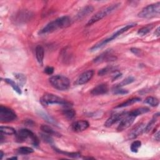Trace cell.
I'll list each match as a JSON object with an SVG mask.
<instances>
[{"mask_svg": "<svg viewBox=\"0 0 160 160\" xmlns=\"http://www.w3.org/2000/svg\"><path fill=\"white\" fill-rule=\"evenodd\" d=\"M49 81L53 88L59 91L67 90L70 86L69 79L62 75L53 76L50 78Z\"/></svg>", "mask_w": 160, "mask_h": 160, "instance_id": "cell-5", "label": "cell"}, {"mask_svg": "<svg viewBox=\"0 0 160 160\" xmlns=\"http://www.w3.org/2000/svg\"><path fill=\"white\" fill-rule=\"evenodd\" d=\"M71 24V19L68 16H64L56 19L54 21L49 23L46 26H45L40 32V35H47L53 33L54 31L61 29L65 28Z\"/></svg>", "mask_w": 160, "mask_h": 160, "instance_id": "cell-1", "label": "cell"}, {"mask_svg": "<svg viewBox=\"0 0 160 160\" xmlns=\"http://www.w3.org/2000/svg\"><path fill=\"white\" fill-rule=\"evenodd\" d=\"M136 26V23H133V24H130L128 25H126V26L121 28L120 29L118 30L117 31H116V33H115L113 35H112L110 38H108L105 40H102L101 42L94 45L91 48V51H97L102 48H103V46H105L107 43H110V41H111L112 40L116 39L117 37H118L119 35H121V34L124 33L125 31H128V29H131L133 27H135Z\"/></svg>", "mask_w": 160, "mask_h": 160, "instance_id": "cell-4", "label": "cell"}, {"mask_svg": "<svg viewBox=\"0 0 160 160\" xmlns=\"http://www.w3.org/2000/svg\"><path fill=\"white\" fill-rule=\"evenodd\" d=\"M159 117V113H157V114H155V115L153 116V118L151 119V120H150V121L149 122V123H148V124L145 126V128L144 132H145V133H149V132L153 128V127H154V126L155 125V123L157 122V121H158Z\"/></svg>", "mask_w": 160, "mask_h": 160, "instance_id": "cell-18", "label": "cell"}, {"mask_svg": "<svg viewBox=\"0 0 160 160\" xmlns=\"http://www.w3.org/2000/svg\"><path fill=\"white\" fill-rule=\"evenodd\" d=\"M113 93L114 94H118V95H122V94H126L128 93V91L122 88L121 87H117L115 86V88L113 90Z\"/></svg>", "mask_w": 160, "mask_h": 160, "instance_id": "cell-30", "label": "cell"}, {"mask_svg": "<svg viewBox=\"0 0 160 160\" xmlns=\"http://www.w3.org/2000/svg\"><path fill=\"white\" fill-rule=\"evenodd\" d=\"M16 119V113L10 108L1 106H0V121L8 123Z\"/></svg>", "mask_w": 160, "mask_h": 160, "instance_id": "cell-8", "label": "cell"}, {"mask_svg": "<svg viewBox=\"0 0 160 160\" xmlns=\"http://www.w3.org/2000/svg\"><path fill=\"white\" fill-rule=\"evenodd\" d=\"M141 146V142L140 141H135L132 143L131 145V151L133 153H137L139 148Z\"/></svg>", "mask_w": 160, "mask_h": 160, "instance_id": "cell-32", "label": "cell"}, {"mask_svg": "<svg viewBox=\"0 0 160 160\" xmlns=\"http://www.w3.org/2000/svg\"><path fill=\"white\" fill-rule=\"evenodd\" d=\"M131 51L136 56H140L141 54V51L140 50H138L137 48H132Z\"/></svg>", "mask_w": 160, "mask_h": 160, "instance_id": "cell-37", "label": "cell"}, {"mask_svg": "<svg viewBox=\"0 0 160 160\" xmlns=\"http://www.w3.org/2000/svg\"><path fill=\"white\" fill-rule=\"evenodd\" d=\"M36 57L38 62L42 65L45 56V50L42 46L38 45L36 48Z\"/></svg>", "mask_w": 160, "mask_h": 160, "instance_id": "cell-17", "label": "cell"}, {"mask_svg": "<svg viewBox=\"0 0 160 160\" xmlns=\"http://www.w3.org/2000/svg\"><path fill=\"white\" fill-rule=\"evenodd\" d=\"M112 68L111 67H106L105 68H103L101 70L99 71L98 72V75L100 76H103L105 75H106L108 74L109 72L111 71V70H112Z\"/></svg>", "mask_w": 160, "mask_h": 160, "instance_id": "cell-35", "label": "cell"}, {"mask_svg": "<svg viewBox=\"0 0 160 160\" xmlns=\"http://www.w3.org/2000/svg\"><path fill=\"white\" fill-rule=\"evenodd\" d=\"M17 157H12V158H8V159H17Z\"/></svg>", "mask_w": 160, "mask_h": 160, "instance_id": "cell-42", "label": "cell"}, {"mask_svg": "<svg viewBox=\"0 0 160 160\" xmlns=\"http://www.w3.org/2000/svg\"><path fill=\"white\" fill-rule=\"evenodd\" d=\"M121 74L119 73H115V75L113 76V81H115L116 80V79H118V78L121 77Z\"/></svg>", "mask_w": 160, "mask_h": 160, "instance_id": "cell-38", "label": "cell"}, {"mask_svg": "<svg viewBox=\"0 0 160 160\" xmlns=\"http://www.w3.org/2000/svg\"><path fill=\"white\" fill-rule=\"evenodd\" d=\"M41 130L46 134H48L49 135H54L56 136H58L59 137L61 136V135H59L58 132H55L51 127L48 126V125H45V124H42L41 126Z\"/></svg>", "mask_w": 160, "mask_h": 160, "instance_id": "cell-19", "label": "cell"}, {"mask_svg": "<svg viewBox=\"0 0 160 160\" xmlns=\"http://www.w3.org/2000/svg\"><path fill=\"white\" fill-rule=\"evenodd\" d=\"M16 140L19 143L29 141L35 146L39 145V139L31 131L28 129H22L16 134Z\"/></svg>", "mask_w": 160, "mask_h": 160, "instance_id": "cell-3", "label": "cell"}, {"mask_svg": "<svg viewBox=\"0 0 160 160\" xmlns=\"http://www.w3.org/2000/svg\"><path fill=\"white\" fill-rule=\"evenodd\" d=\"M54 150L59 153L65 154L66 156H70V157H71V158H78L81 156V154L80 153H68V152H65V151H61V150L58 149L56 148H54Z\"/></svg>", "mask_w": 160, "mask_h": 160, "instance_id": "cell-29", "label": "cell"}, {"mask_svg": "<svg viewBox=\"0 0 160 160\" xmlns=\"http://www.w3.org/2000/svg\"><path fill=\"white\" fill-rule=\"evenodd\" d=\"M63 115L65 116L67 119H71L75 118L76 115V112L74 110L71 109V108H67L65 110H63Z\"/></svg>", "mask_w": 160, "mask_h": 160, "instance_id": "cell-24", "label": "cell"}, {"mask_svg": "<svg viewBox=\"0 0 160 160\" xmlns=\"http://www.w3.org/2000/svg\"><path fill=\"white\" fill-rule=\"evenodd\" d=\"M108 91V86L107 84L103 83L98 84L96 87H94L91 91V93L94 96H98L107 93Z\"/></svg>", "mask_w": 160, "mask_h": 160, "instance_id": "cell-13", "label": "cell"}, {"mask_svg": "<svg viewBox=\"0 0 160 160\" xmlns=\"http://www.w3.org/2000/svg\"><path fill=\"white\" fill-rule=\"evenodd\" d=\"M141 102V98H133L130 100H128L126 102H124V103L119 104L118 106H117L116 107V108H124L126 106H131L137 102Z\"/></svg>", "mask_w": 160, "mask_h": 160, "instance_id": "cell-20", "label": "cell"}, {"mask_svg": "<svg viewBox=\"0 0 160 160\" xmlns=\"http://www.w3.org/2000/svg\"><path fill=\"white\" fill-rule=\"evenodd\" d=\"M145 103L153 107H156L159 105V100L156 98L153 97H147L145 101Z\"/></svg>", "mask_w": 160, "mask_h": 160, "instance_id": "cell-25", "label": "cell"}, {"mask_svg": "<svg viewBox=\"0 0 160 160\" xmlns=\"http://www.w3.org/2000/svg\"><path fill=\"white\" fill-rule=\"evenodd\" d=\"M135 118V116L130 114V113H128L127 115L120 121L119 124L117 128L118 132H122L127 128H128L133 123Z\"/></svg>", "mask_w": 160, "mask_h": 160, "instance_id": "cell-9", "label": "cell"}, {"mask_svg": "<svg viewBox=\"0 0 160 160\" xmlns=\"http://www.w3.org/2000/svg\"><path fill=\"white\" fill-rule=\"evenodd\" d=\"M149 111H150L149 109L147 107H141V108H139L135 110L132 111L131 112H130V114L133 115L134 116H135L136 118L138 116H140L141 115L148 113Z\"/></svg>", "mask_w": 160, "mask_h": 160, "instance_id": "cell-21", "label": "cell"}, {"mask_svg": "<svg viewBox=\"0 0 160 160\" xmlns=\"http://www.w3.org/2000/svg\"><path fill=\"white\" fill-rule=\"evenodd\" d=\"M134 81H135V78L133 77H132V76H129V77L126 78V79H124V80H123L116 86L117 87H122V86L128 85V84H131V83H132Z\"/></svg>", "mask_w": 160, "mask_h": 160, "instance_id": "cell-28", "label": "cell"}, {"mask_svg": "<svg viewBox=\"0 0 160 160\" xmlns=\"http://www.w3.org/2000/svg\"><path fill=\"white\" fill-rule=\"evenodd\" d=\"M0 132L3 135H13L16 134L15 130L13 128L9 126H1L0 127Z\"/></svg>", "mask_w": 160, "mask_h": 160, "instance_id": "cell-22", "label": "cell"}, {"mask_svg": "<svg viewBox=\"0 0 160 160\" xmlns=\"http://www.w3.org/2000/svg\"><path fill=\"white\" fill-rule=\"evenodd\" d=\"M5 81L8 84H10L13 88V89L19 94H22V91H21V89L19 87V86L16 83H15L13 80H11V79H8V78H6L5 80Z\"/></svg>", "mask_w": 160, "mask_h": 160, "instance_id": "cell-23", "label": "cell"}, {"mask_svg": "<svg viewBox=\"0 0 160 160\" xmlns=\"http://www.w3.org/2000/svg\"><path fill=\"white\" fill-rule=\"evenodd\" d=\"M127 112H122L121 113H116L111 115L106 121L105 123V126L106 127H110L115 123H117L118 121H120L123 118H124L126 115Z\"/></svg>", "mask_w": 160, "mask_h": 160, "instance_id": "cell-11", "label": "cell"}, {"mask_svg": "<svg viewBox=\"0 0 160 160\" xmlns=\"http://www.w3.org/2000/svg\"><path fill=\"white\" fill-rule=\"evenodd\" d=\"M40 116H41L44 119H45L46 121H48V123H51V124H56V121L50 116H49L48 115H47L46 113H45L44 112H40Z\"/></svg>", "mask_w": 160, "mask_h": 160, "instance_id": "cell-31", "label": "cell"}, {"mask_svg": "<svg viewBox=\"0 0 160 160\" xmlns=\"http://www.w3.org/2000/svg\"><path fill=\"white\" fill-rule=\"evenodd\" d=\"M41 138H42V140L44 141H45V142H46V143H50V144H51V143H53V139L51 138V137L50 136V135H48V134H41Z\"/></svg>", "mask_w": 160, "mask_h": 160, "instance_id": "cell-34", "label": "cell"}, {"mask_svg": "<svg viewBox=\"0 0 160 160\" xmlns=\"http://www.w3.org/2000/svg\"><path fill=\"white\" fill-rule=\"evenodd\" d=\"M94 75L93 70H88L82 74H81L75 82L76 85H82L87 83L89 80H91Z\"/></svg>", "mask_w": 160, "mask_h": 160, "instance_id": "cell-10", "label": "cell"}, {"mask_svg": "<svg viewBox=\"0 0 160 160\" xmlns=\"http://www.w3.org/2000/svg\"><path fill=\"white\" fill-rule=\"evenodd\" d=\"M119 5H120L119 3H116L114 5H111L110 6L106 7L103 10L98 11L97 13H96L94 16H93L90 18V19L87 23V26H90V25L94 24V23L102 19L103 18L107 16L108 15H110L114 11H115L119 6Z\"/></svg>", "mask_w": 160, "mask_h": 160, "instance_id": "cell-6", "label": "cell"}, {"mask_svg": "<svg viewBox=\"0 0 160 160\" xmlns=\"http://www.w3.org/2000/svg\"><path fill=\"white\" fill-rule=\"evenodd\" d=\"M160 28L159 27H158L156 30H155V33H154V34H155V35L157 37H159V35H160Z\"/></svg>", "mask_w": 160, "mask_h": 160, "instance_id": "cell-39", "label": "cell"}, {"mask_svg": "<svg viewBox=\"0 0 160 160\" xmlns=\"http://www.w3.org/2000/svg\"><path fill=\"white\" fill-rule=\"evenodd\" d=\"M54 72V68L51 67H47L45 69V73H46L47 75H51Z\"/></svg>", "mask_w": 160, "mask_h": 160, "instance_id": "cell-36", "label": "cell"}, {"mask_svg": "<svg viewBox=\"0 0 160 160\" xmlns=\"http://www.w3.org/2000/svg\"><path fill=\"white\" fill-rule=\"evenodd\" d=\"M160 13V2L149 5L144 8L138 14V17L141 18H152L159 15Z\"/></svg>", "mask_w": 160, "mask_h": 160, "instance_id": "cell-7", "label": "cell"}, {"mask_svg": "<svg viewBox=\"0 0 160 160\" xmlns=\"http://www.w3.org/2000/svg\"><path fill=\"white\" fill-rule=\"evenodd\" d=\"M145 125L143 124H140L136 127H135L133 130L130 133L128 136L130 139H135L138 136L141 135L145 130Z\"/></svg>", "mask_w": 160, "mask_h": 160, "instance_id": "cell-14", "label": "cell"}, {"mask_svg": "<svg viewBox=\"0 0 160 160\" xmlns=\"http://www.w3.org/2000/svg\"><path fill=\"white\" fill-rule=\"evenodd\" d=\"M15 76L16 77V78L17 79V80L19 81V84L21 86H23V84L26 83V76L21 73H18V74H15Z\"/></svg>", "mask_w": 160, "mask_h": 160, "instance_id": "cell-33", "label": "cell"}, {"mask_svg": "<svg viewBox=\"0 0 160 160\" xmlns=\"http://www.w3.org/2000/svg\"><path fill=\"white\" fill-rule=\"evenodd\" d=\"M89 126V124L87 121L80 120L75 122L72 124V129L76 132H80L88 129Z\"/></svg>", "mask_w": 160, "mask_h": 160, "instance_id": "cell-12", "label": "cell"}, {"mask_svg": "<svg viewBox=\"0 0 160 160\" xmlns=\"http://www.w3.org/2000/svg\"><path fill=\"white\" fill-rule=\"evenodd\" d=\"M154 138H155V140H156L158 141H159V132H158L157 133L155 134Z\"/></svg>", "mask_w": 160, "mask_h": 160, "instance_id": "cell-40", "label": "cell"}, {"mask_svg": "<svg viewBox=\"0 0 160 160\" xmlns=\"http://www.w3.org/2000/svg\"><path fill=\"white\" fill-rule=\"evenodd\" d=\"M154 26L153 24H148L145 27H143L142 28L140 29L138 32V34L141 35V36H144L146 35V34H148L149 32L151 31V30L153 28Z\"/></svg>", "mask_w": 160, "mask_h": 160, "instance_id": "cell-26", "label": "cell"}, {"mask_svg": "<svg viewBox=\"0 0 160 160\" xmlns=\"http://www.w3.org/2000/svg\"><path fill=\"white\" fill-rule=\"evenodd\" d=\"M116 59V58L115 56H113L112 55H110L108 53V51H106L98 56L97 58L94 59V63H102L103 61H115Z\"/></svg>", "mask_w": 160, "mask_h": 160, "instance_id": "cell-15", "label": "cell"}, {"mask_svg": "<svg viewBox=\"0 0 160 160\" xmlns=\"http://www.w3.org/2000/svg\"><path fill=\"white\" fill-rule=\"evenodd\" d=\"M94 10V8L92 6H87L81 9L77 15V19H81L84 17L87 16L88 15L91 14Z\"/></svg>", "mask_w": 160, "mask_h": 160, "instance_id": "cell-16", "label": "cell"}, {"mask_svg": "<svg viewBox=\"0 0 160 160\" xmlns=\"http://www.w3.org/2000/svg\"><path fill=\"white\" fill-rule=\"evenodd\" d=\"M3 156H4V153L3 152V151H1V157H0V158H1V159H2Z\"/></svg>", "mask_w": 160, "mask_h": 160, "instance_id": "cell-41", "label": "cell"}, {"mask_svg": "<svg viewBox=\"0 0 160 160\" xmlns=\"http://www.w3.org/2000/svg\"><path fill=\"white\" fill-rule=\"evenodd\" d=\"M40 102L44 106H46L50 105H60L68 108L71 106V104L67 101L51 93L45 94L41 98Z\"/></svg>", "mask_w": 160, "mask_h": 160, "instance_id": "cell-2", "label": "cell"}, {"mask_svg": "<svg viewBox=\"0 0 160 160\" xmlns=\"http://www.w3.org/2000/svg\"><path fill=\"white\" fill-rule=\"evenodd\" d=\"M17 152L21 154H29L33 153L34 152V150L29 147L22 146L17 149Z\"/></svg>", "mask_w": 160, "mask_h": 160, "instance_id": "cell-27", "label": "cell"}]
</instances>
